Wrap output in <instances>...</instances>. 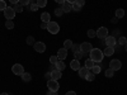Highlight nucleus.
Segmentation results:
<instances>
[{
  "label": "nucleus",
  "mask_w": 127,
  "mask_h": 95,
  "mask_svg": "<svg viewBox=\"0 0 127 95\" xmlns=\"http://www.w3.org/2000/svg\"><path fill=\"white\" fill-rule=\"evenodd\" d=\"M88 37H89V38H94V37H97V30H94V29H89V30H88Z\"/></svg>",
  "instance_id": "31"
},
{
  "label": "nucleus",
  "mask_w": 127,
  "mask_h": 95,
  "mask_svg": "<svg viewBox=\"0 0 127 95\" xmlns=\"http://www.w3.org/2000/svg\"><path fill=\"white\" fill-rule=\"evenodd\" d=\"M9 1L14 5V4H18V3H19V0H9Z\"/></svg>",
  "instance_id": "47"
},
{
  "label": "nucleus",
  "mask_w": 127,
  "mask_h": 95,
  "mask_svg": "<svg viewBox=\"0 0 127 95\" xmlns=\"http://www.w3.org/2000/svg\"><path fill=\"white\" fill-rule=\"evenodd\" d=\"M29 9L32 10V12H37V10L39 9V6L36 3H32V4H29Z\"/></svg>",
  "instance_id": "33"
},
{
  "label": "nucleus",
  "mask_w": 127,
  "mask_h": 95,
  "mask_svg": "<svg viewBox=\"0 0 127 95\" xmlns=\"http://www.w3.org/2000/svg\"><path fill=\"white\" fill-rule=\"evenodd\" d=\"M72 52H78V51H80V45H75L74 43V46H72Z\"/></svg>",
  "instance_id": "39"
},
{
  "label": "nucleus",
  "mask_w": 127,
  "mask_h": 95,
  "mask_svg": "<svg viewBox=\"0 0 127 95\" xmlns=\"http://www.w3.org/2000/svg\"><path fill=\"white\" fill-rule=\"evenodd\" d=\"M5 28L6 29H13L14 28V22L13 20H6L5 22Z\"/></svg>",
  "instance_id": "27"
},
{
  "label": "nucleus",
  "mask_w": 127,
  "mask_h": 95,
  "mask_svg": "<svg viewBox=\"0 0 127 95\" xmlns=\"http://www.w3.org/2000/svg\"><path fill=\"white\" fill-rule=\"evenodd\" d=\"M59 61V58H57V56H51L50 57V62L52 63V65H56V62Z\"/></svg>",
  "instance_id": "37"
},
{
  "label": "nucleus",
  "mask_w": 127,
  "mask_h": 95,
  "mask_svg": "<svg viewBox=\"0 0 127 95\" xmlns=\"http://www.w3.org/2000/svg\"><path fill=\"white\" fill-rule=\"evenodd\" d=\"M12 71H13L14 75H17V76H22L24 73V69H23V66L20 65V63H15V65H13Z\"/></svg>",
  "instance_id": "7"
},
{
  "label": "nucleus",
  "mask_w": 127,
  "mask_h": 95,
  "mask_svg": "<svg viewBox=\"0 0 127 95\" xmlns=\"http://www.w3.org/2000/svg\"><path fill=\"white\" fill-rule=\"evenodd\" d=\"M74 57H75L76 60H80V58H83L84 57V53L81 51H78V52H74Z\"/></svg>",
  "instance_id": "32"
},
{
  "label": "nucleus",
  "mask_w": 127,
  "mask_h": 95,
  "mask_svg": "<svg viewBox=\"0 0 127 95\" xmlns=\"http://www.w3.org/2000/svg\"><path fill=\"white\" fill-rule=\"evenodd\" d=\"M62 10H64V13H70L71 10H72V5L69 4V3L62 4Z\"/></svg>",
  "instance_id": "17"
},
{
  "label": "nucleus",
  "mask_w": 127,
  "mask_h": 95,
  "mask_svg": "<svg viewBox=\"0 0 127 95\" xmlns=\"http://www.w3.org/2000/svg\"><path fill=\"white\" fill-rule=\"evenodd\" d=\"M55 1H56L57 4H61V5H62V4L66 3V0H55Z\"/></svg>",
  "instance_id": "43"
},
{
  "label": "nucleus",
  "mask_w": 127,
  "mask_h": 95,
  "mask_svg": "<svg viewBox=\"0 0 127 95\" xmlns=\"http://www.w3.org/2000/svg\"><path fill=\"white\" fill-rule=\"evenodd\" d=\"M111 22H112L113 24H114V23H117V22H118V18H116V17H114V18H112V19H111Z\"/></svg>",
  "instance_id": "45"
},
{
  "label": "nucleus",
  "mask_w": 127,
  "mask_h": 95,
  "mask_svg": "<svg viewBox=\"0 0 127 95\" xmlns=\"http://www.w3.org/2000/svg\"><path fill=\"white\" fill-rule=\"evenodd\" d=\"M55 67H56L57 70H60V71H64L66 66H65V62H64V61H57L56 65H55Z\"/></svg>",
  "instance_id": "18"
},
{
  "label": "nucleus",
  "mask_w": 127,
  "mask_h": 95,
  "mask_svg": "<svg viewBox=\"0 0 127 95\" xmlns=\"http://www.w3.org/2000/svg\"><path fill=\"white\" fill-rule=\"evenodd\" d=\"M88 73H89V69H87L85 66H84V67H80V69H79V76H80L81 79H85Z\"/></svg>",
  "instance_id": "13"
},
{
  "label": "nucleus",
  "mask_w": 127,
  "mask_h": 95,
  "mask_svg": "<svg viewBox=\"0 0 127 95\" xmlns=\"http://www.w3.org/2000/svg\"><path fill=\"white\" fill-rule=\"evenodd\" d=\"M47 88L48 90H52V91H57L60 89V84L57 80H54V79H51L47 81Z\"/></svg>",
  "instance_id": "5"
},
{
  "label": "nucleus",
  "mask_w": 127,
  "mask_h": 95,
  "mask_svg": "<svg viewBox=\"0 0 127 95\" xmlns=\"http://www.w3.org/2000/svg\"><path fill=\"white\" fill-rule=\"evenodd\" d=\"M102 71V67L99 66V65H97V63H95V65H94V67L92 69V72L94 73V75H97V73H99Z\"/></svg>",
  "instance_id": "25"
},
{
  "label": "nucleus",
  "mask_w": 127,
  "mask_h": 95,
  "mask_svg": "<svg viewBox=\"0 0 127 95\" xmlns=\"http://www.w3.org/2000/svg\"><path fill=\"white\" fill-rule=\"evenodd\" d=\"M47 30L50 32L51 34H57L60 32V25L56 22H52L51 20L50 23H47Z\"/></svg>",
  "instance_id": "2"
},
{
  "label": "nucleus",
  "mask_w": 127,
  "mask_h": 95,
  "mask_svg": "<svg viewBox=\"0 0 127 95\" xmlns=\"http://www.w3.org/2000/svg\"><path fill=\"white\" fill-rule=\"evenodd\" d=\"M126 43H127V38H126V37H120V39H118V45L125 46Z\"/></svg>",
  "instance_id": "35"
},
{
  "label": "nucleus",
  "mask_w": 127,
  "mask_h": 95,
  "mask_svg": "<svg viewBox=\"0 0 127 95\" xmlns=\"http://www.w3.org/2000/svg\"><path fill=\"white\" fill-rule=\"evenodd\" d=\"M125 17V10L123 9H117L116 10V18H118V19H121V18H123Z\"/></svg>",
  "instance_id": "20"
},
{
  "label": "nucleus",
  "mask_w": 127,
  "mask_h": 95,
  "mask_svg": "<svg viewBox=\"0 0 127 95\" xmlns=\"http://www.w3.org/2000/svg\"><path fill=\"white\" fill-rule=\"evenodd\" d=\"M41 19H42V22H43V23H50V22H51V15H50V13H47V12L42 13V14H41Z\"/></svg>",
  "instance_id": "14"
},
{
  "label": "nucleus",
  "mask_w": 127,
  "mask_h": 95,
  "mask_svg": "<svg viewBox=\"0 0 127 95\" xmlns=\"http://www.w3.org/2000/svg\"><path fill=\"white\" fill-rule=\"evenodd\" d=\"M71 5H72V10H74V12H80V10H81V8H83V6H80V5H79L76 1L74 3V4H71Z\"/></svg>",
  "instance_id": "30"
},
{
  "label": "nucleus",
  "mask_w": 127,
  "mask_h": 95,
  "mask_svg": "<svg viewBox=\"0 0 127 95\" xmlns=\"http://www.w3.org/2000/svg\"><path fill=\"white\" fill-rule=\"evenodd\" d=\"M0 95H9V94H8V93H1Z\"/></svg>",
  "instance_id": "49"
},
{
  "label": "nucleus",
  "mask_w": 127,
  "mask_h": 95,
  "mask_svg": "<svg viewBox=\"0 0 127 95\" xmlns=\"http://www.w3.org/2000/svg\"><path fill=\"white\" fill-rule=\"evenodd\" d=\"M34 43H36V42H34L33 36H28V37H27V45H29V46H33Z\"/></svg>",
  "instance_id": "29"
},
{
  "label": "nucleus",
  "mask_w": 127,
  "mask_h": 95,
  "mask_svg": "<svg viewBox=\"0 0 127 95\" xmlns=\"http://www.w3.org/2000/svg\"><path fill=\"white\" fill-rule=\"evenodd\" d=\"M46 95H57V91H52V90H48Z\"/></svg>",
  "instance_id": "42"
},
{
  "label": "nucleus",
  "mask_w": 127,
  "mask_h": 95,
  "mask_svg": "<svg viewBox=\"0 0 127 95\" xmlns=\"http://www.w3.org/2000/svg\"><path fill=\"white\" fill-rule=\"evenodd\" d=\"M121 67H122V62L117 58H113L109 62V69H112L113 71H118V70H121Z\"/></svg>",
  "instance_id": "6"
},
{
  "label": "nucleus",
  "mask_w": 127,
  "mask_h": 95,
  "mask_svg": "<svg viewBox=\"0 0 127 95\" xmlns=\"http://www.w3.org/2000/svg\"><path fill=\"white\" fill-rule=\"evenodd\" d=\"M3 13H4V17L6 18V20H13L15 18V14H17L15 10L13 8H10V6H6Z\"/></svg>",
  "instance_id": "3"
},
{
  "label": "nucleus",
  "mask_w": 127,
  "mask_h": 95,
  "mask_svg": "<svg viewBox=\"0 0 127 95\" xmlns=\"http://www.w3.org/2000/svg\"><path fill=\"white\" fill-rule=\"evenodd\" d=\"M22 80H23L24 82H29V81L32 80V76H31V73H28V72H24L23 75H22Z\"/></svg>",
  "instance_id": "21"
},
{
  "label": "nucleus",
  "mask_w": 127,
  "mask_h": 95,
  "mask_svg": "<svg viewBox=\"0 0 127 95\" xmlns=\"http://www.w3.org/2000/svg\"><path fill=\"white\" fill-rule=\"evenodd\" d=\"M13 9L15 10V13H22L23 12V5L22 4H14V6H13Z\"/></svg>",
  "instance_id": "23"
},
{
  "label": "nucleus",
  "mask_w": 127,
  "mask_h": 95,
  "mask_svg": "<svg viewBox=\"0 0 127 95\" xmlns=\"http://www.w3.org/2000/svg\"><path fill=\"white\" fill-rule=\"evenodd\" d=\"M67 57V49L66 48H60L59 49V52H57V58H59V61H64Z\"/></svg>",
  "instance_id": "11"
},
{
  "label": "nucleus",
  "mask_w": 127,
  "mask_h": 95,
  "mask_svg": "<svg viewBox=\"0 0 127 95\" xmlns=\"http://www.w3.org/2000/svg\"><path fill=\"white\" fill-rule=\"evenodd\" d=\"M41 28H42V29H47V23L42 22V23H41Z\"/></svg>",
  "instance_id": "44"
},
{
  "label": "nucleus",
  "mask_w": 127,
  "mask_h": 95,
  "mask_svg": "<svg viewBox=\"0 0 127 95\" xmlns=\"http://www.w3.org/2000/svg\"><path fill=\"white\" fill-rule=\"evenodd\" d=\"M125 49H126V52H127V43L125 45Z\"/></svg>",
  "instance_id": "50"
},
{
  "label": "nucleus",
  "mask_w": 127,
  "mask_h": 95,
  "mask_svg": "<svg viewBox=\"0 0 127 95\" xmlns=\"http://www.w3.org/2000/svg\"><path fill=\"white\" fill-rule=\"evenodd\" d=\"M94 65H95V62H94L93 60H90V58H88V60L85 61V67L89 69V70H92V69L94 67Z\"/></svg>",
  "instance_id": "19"
},
{
  "label": "nucleus",
  "mask_w": 127,
  "mask_h": 95,
  "mask_svg": "<svg viewBox=\"0 0 127 95\" xmlns=\"http://www.w3.org/2000/svg\"><path fill=\"white\" fill-rule=\"evenodd\" d=\"M33 48L38 52V53H43V52L46 51V45L43 43V42H36V43L33 45Z\"/></svg>",
  "instance_id": "9"
},
{
  "label": "nucleus",
  "mask_w": 127,
  "mask_h": 95,
  "mask_svg": "<svg viewBox=\"0 0 127 95\" xmlns=\"http://www.w3.org/2000/svg\"><path fill=\"white\" fill-rule=\"evenodd\" d=\"M72 46H74V43H72V41H70V39H66L65 43H64V48H66V49H71Z\"/></svg>",
  "instance_id": "22"
},
{
  "label": "nucleus",
  "mask_w": 127,
  "mask_h": 95,
  "mask_svg": "<svg viewBox=\"0 0 127 95\" xmlns=\"http://www.w3.org/2000/svg\"><path fill=\"white\" fill-rule=\"evenodd\" d=\"M89 55H90V60H93L95 63H97V62H102L103 61V57H104L103 51L99 49V48H93L90 51Z\"/></svg>",
  "instance_id": "1"
},
{
  "label": "nucleus",
  "mask_w": 127,
  "mask_h": 95,
  "mask_svg": "<svg viewBox=\"0 0 127 95\" xmlns=\"http://www.w3.org/2000/svg\"><path fill=\"white\" fill-rule=\"evenodd\" d=\"M104 43L107 47H114L117 45V39L114 38V36H107L104 38Z\"/></svg>",
  "instance_id": "8"
},
{
  "label": "nucleus",
  "mask_w": 127,
  "mask_h": 95,
  "mask_svg": "<svg viewBox=\"0 0 127 95\" xmlns=\"http://www.w3.org/2000/svg\"><path fill=\"white\" fill-rule=\"evenodd\" d=\"M113 53H114V47H107V48H104V52H103L104 56H112Z\"/></svg>",
  "instance_id": "16"
},
{
  "label": "nucleus",
  "mask_w": 127,
  "mask_h": 95,
  "mask_svg": "<svg viewBox=\"0 0 127 95\" xmlns=\"http://www.w3.org/2000/svg\"><path fill=\"white\" fill-rule=\"evenodd\" d=\"M70 67H71L74 71H79V69L81 67V66H80L79 60H76V58H75V60H72V61L70 62Z\"/></svg>",
  "instance_id": "12"
},
{
  "label": "nucleus",
  "mask_w": 127,
  "mask_h": 95,
  "mask_svg": "<svg viewBox=\"0 0 127 95\" xmlns=\"http://www.w3.org/2000/svg\"><path fill=\"white\" fill-rule=\"evenodd\" d=\"M92 49H93V46H92V43H89V42H83V43H80V51L84 53V56L90 53Z\"/></svg>",
  "instance_id": "4"
},
{
  "label": "nucleus",
  "mask_w": 127,
  "mask_h": 95,
  "mask_svg": "<svg viewBox=\"0 0 127 95\" xmlns=\"http://www.w3.org/2000/svg\"><path fill=\"white\" fill-rule=\"evenodd\" d=\"M107 36H108V29L105 28V27H100V28L97 30V37H98V38L104 39Z\"/></svg>",
  "instance_id": "10"
},
{
  "label": "nucleus",
  "mask_w": 127,
  "mask_h": 95,
  "mask_svg": "<svg viewBox=\"0 0 127 95\" xmlns=\"http://www.w3.org/2000/svg\"><path fill=\"white\" fill-rule=\"evenodd\" d=\"M76 3H78L80 6H84V5H85V0H76Z\"/></svg>",
  "instance_id": "41"
},
{
  "label": "nucleus",
  "mask_w": 127,
  "mask_h": 95,
  "mask_svg": "<svg viewBox=\"0 0 127 95\" xmlns=\"http://www.w3.org/2000/svg\"><path fill=\"white\" fill-rule=\"evenodd\" d=\"M75 1H76V0H66V3H69V4H74Z\"/></svg>",
  "instance_id": "48"
},
{
  "label": "nucleus",
  "mask_w": 127,
  "mask_h": 95,
  "mask_svg": "<svg viewBox=\"0 0 127 95\" xmlns=\"http://www.w3.org/2000/svg\"><path fill=\"white\" fill-rule=\"evenodd\" d=\"M45 79H46L47 81L52 79V76H51V71H48V72H46V73H45Z\"/></svg>",
  "instance_id": "40"
},
{
  "label": "nucleus",
  "mask_w": 127,
  "mask_h": 95,
  "mask_svg": "<svg viewBox=\"0 0 127 95\" xmlns=\"http://www.w3.org/2000/svg\"><path fill=\"white\" fill-rule=\"evenodd\" d=\"M5 8H6V3L4 0H0V12H4Z\"/></svg>",
  "instance_id": "36"
},
{
  "label": "nucleus",
  "mask_w": 127,
  "mask_h": 95,
  "mask_svg": "<svg viewBox=\"0 0 127 95\" xmlns=\"http://www.w3.org/2000/svg\"><path fill=\"white\" fill-rule=\"evenodd\" d=\"M51 76H52V79H54V80L61 79V71L57 70V69H55L54 71H51Z\"/></svg>",
  "instance_id": "15"
},
{
  "label": "nucleus",
  "mask_w": 127,
  "mask_h": 95,
  "mask_svg": "<svg viewBox=\"0 0 127 95\" xmlns=\"http://www.w3.org/2000/svg\"><path fill=\"white\" fill-rule=\"evenodd\" d=\"M55 15H57V17H61V15H64V10H62V6H59V8H56V9H55Z\"/></svg>",
  "instance_id": "28"
},
{
  "label": "nucleus",
  "mask_w": 127,
  "mask_h": 95,
  "mask_svg": "<svg viewBox=\"0 0 127 95\" xmlns=\"http://www.w3.org/2000/svg\"><path fill=\"white\" fill-rule=\"evenodd\" d=\"M19 4H22L23 6L24 5H29L31 4V0H19Z\"/></svg>",
  "instance_id": "38"
},
{
  "label": "nucleus",
  "mask_w": 127,
  "mask_h": 95,
  "mask_svg": "<svg viewBox=\"0 0 127 95\" xmlns=\"http://www.w3.org/2000/svg\"><path fill=\"white\" fill-rule=\"evenodd\" d=\"M65 95H76V93H75V91H72V90H71V91H67V93H66Z\"/></svg>",
  "instance_id": "46"
},
{
  "label": "nucleus",
  "mask_w": 127,
  "mask_h": 95,
  "mask_svg": "<svg viewBox=\"0 0 127 95\" xmlns=\"http://www.w3.org/2000/svg\"><path fill=\"white\" fill-rule=\"evenodd\" d=\"M36 4L39 6V8H45L47 5V0H36Z\"/></svg>",
  "instance_id": "26"
},
{
  "label": "nucleus",
  "mask_w": 127,
  "mask_h": 95,
  "mask_svg": "<svg viewBox=\"0 0 127 95\" xmlns=\"http://www.w3.org/2000/svg\"><path fill=\"white\" fill-rule=\"evenodd\" d=\"M104 75H105V77L111 79V77H113V75H114V71H113L112 69H107V70H105V72H104Z\"/></svg>",
  "instance_id": "24"
},
{
  "label": "nucleus",
  "mask_w": 127,
  "mask_h": 95,
  "mask_svg": "<svg viewBox=\"0 0 127 95\" xmlns=\"http://www.w3.org/2000/svg\"><path fill=\"white\" fill-rule=\"evenodd\" d=\"M94 79H95V75H94L93 72H89L88 75H87V77H85L87 81H94Z\"/></svg>",
  "instance_id": "34"
}]
</instances>
